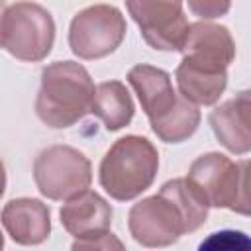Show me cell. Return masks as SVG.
Wrapping results in <instances>:
<instances>
[{"instance_id": "obj_5", "label": "cell", "mask_w": 251, "mask_h": 251, "mask_svg": "<svg viewBox=\"0 0 251 251\" xmlns=\"http://www.w3.org/2000/svg\"><path fill=\"white\" fill-rule=\"evenodd\" d=\"M37 190L49 200H71L92 182V165L71 145H51L33 161Z\"/></svg>"}, {"instance_id": "obj_3", "label": "cell", "mask_w": 251, "mask_h": 251, "mask_svg": "<svg viewBox=\"0 0 251 251\" xmlns=\"http://www.w3.org/2000/svg\"><path fill=\"white\" fill-rule=\"evenodd\" d=\"M159 171L157 147L141 135H126L114 141L100 161L98 180L110 198L127 202L145 192Z\"/></svg>"}, {"instance_id": "obj_8", "label": "cell", "mask_w": 251, "mask_h": 251, "mask_svg": "<svg viewBox=\"0 0 251 251\" xmlns=\"http://www.w3.org/2000/svg\"><path fill=\"white\" fill-rule=\"evenodd\" d=\"M180 53L182 61L192 67L210 73H227V67L235 59V41L226 25L200 20L188 25Z\"/></svg>"}, {"instance_id": "obj_1", "label": "cell", "mask_w": 251, "mask_h": 251, "mask_svg": "<svg viewBox=\"0 0 251 251\" xmlns=\"http://www.w3.org/2000/svg\"><path fill=\"white\" fill-rule=\"evenodd\" d=\"M208 208L186 178H173L129 208L127 229L143 247H167L204 226Z\"/></svg>"}, {"instance_id": "obj_7", "label": "cell", "mask_w": 251, "mask_h": 251, "mask_svg": "<svg viewBox=\"0 0 251 251\" xmlns=\"http://www.w3.org/2000/svg\"><path fill=\"white\" fill-rule=\"evenodd\" d=\"M182 2L184 0H126V6L149 47L157 51H180L190 25Z\"/></svg>"}, {"instance_id": "obj_9", "label": "cell", "mask_w": 251, "mask_h": 251, "mask_svg": "<svg viewBox=\"0 0 251 251\" xmlns=\"http://www.w3.org/2000/svg\"><path fill=\"white\" fill-rule=\"evenodd\" d=\"M186 180L210 208H231L237 194L239 167L222 153H206L192 161Z\"/></svg>"}, {"instance_id": "obj_19", "label": "cell", "mask_w": 251, "mask_h": 251, "mask_svg": "<svg viewBox=\"0 0 251 251\" xmlns=\"http://www.w3.org/2000/svg\"><path fill=\"white\" fill-rule=\"evenodd\" d=\"M208 249V247H220V249H245V247H251V239L241 233V231H218V233H212V237L208 241H204L200 245V249Z\"/></svg>"}, {"instance_id": "obj_12", "label": "cell", "mask_w": 251, "mask_h": 251, "mask_svg": "<svg viewBox=\"0 0 251 251\" xmlns=\"http://www.w3.org/2000/svg\"><path fill=\"white\" fill-rule=\"evenodd\" d=\"M127 82L137 94L141 110L149 118V124L165 118L178 102V96L173 88L171 75L153 65H135L127 73Z\"/></svg>"}, {"instance_id": "obj_4", "label": "cell", "mask_w": 251, "mask_h": 251, "mask_svg": "<svg viewBox=\"0 0 251 251\" xmlns=\"http://www.w3.org/2000/svg\"><path fill=\"white\" fill-rule=\"evenodd\" d=\"M0 43L6 53L20 61H43L55 43L53 16L29 0L8 4L2 12Z\"/></svg>"}, {"instance_id": "obj_17", "label": "cell", "mask_w": 251, "mask_h": 251, "mask_svg": "<svg viewBox=\"0 0 251 251\" xmlns=\"http://www.w3.org/2000/svg\"><path fill=\"white\" fill-rule=\"evenodd\" d=\"M237 167H239L237 194L229 210L241 216H251V159L239 161Z\"/></svg>"}, {"instance_id": "obj_15", "label": "cell", "mask_w": 251, "mask_h": 251, "mask_svg": "<svg viewBox=\"0 0 251 251\" xmlns=\"http://www.w3.org/2000/svg\"><path fill=\"white\" fill-rule=\"evenodd\" d=\"M178 92L196 106H212L220 100L227 86V73H210L184 61L175 71Z\"/></svg>"}, {"instance_id": "obj_6", "label": "cell", "mask_w": 251, "mask_h": 251, "mask_svg": "<svg viewBox=\"0 0 251 251\" xmlns=\"http://www.w3.org/2000/svg\"><path fill=\"white\" fill-rule=\"evenodd\" d=\"M127 25L124 14L112 4H92L75 14L69 25V47L84 61H94L114 53Z\"/></svg>"}, {"instance_id": "obj_14", "label": "cell", "mask_w": 251, "mask_h": 251, "mask_svg": "<svg viewBox=\"0 0 251 251\" xmlns=\"http://www.w3.org/2000/svg\"><path fill=\"white\" fill-rule=\"evenodd\" d=\"M90 112L104 124L108 131H118L131 122L135 106L124 82L106 80L96 86Z\"/></svg>"}, {"instance_id": "obj_20", "label": "cell", "mask_w": 251, "mask_h": 251, "mask_svg": "<svg viewBox=\"0 0 251 251\" xmlns=\"http://www.w3.org/2000/svg\"><path fill=\"white\" fill-rule=\"evenodd\" d=\"M124 243L114 235V233H104L100 237H92V239H75L73 249H122Z\"/></svg>"}, {"instance_id": "obj_13", "label": "cell", "mask_w": 251, "mask_h": 251, "mask_svg": "<svg viewBox=\"0 0 251 251\" xmlns=\"http://www.w3.org/2000/svg\"><path fill=\"white\" fill-rule=\"evenodd\" d=\"M2 226L12 241L39 245L51 233V214L37 198H14L2 208Z\"/></svg>"}, {"instance_id": "obj_11", "label": "cell", "mask_w": 251, "mask_h": 251, "mask_svg": "<svg viewBox=\"0 0 251 251\" xmlns=\"http://www.w3.org/2000/svg\"><path fill=\"white\" fill-rule=\"evenodd\" d=\"M59 218L75 239H92L110 231L112 206L98 192L86 188L63 204Z\"/></svg>"}, {"instance_id": "obj_16", "label": "cell", "mask_w": 251, "mask_h": 251, "mask_svg": "<svg viewBox=\"0 0 251 251\" xmlns=\"http://www.w3.org/2000/svg\"><path fill=\"white\" fill-rule=\"evenodd\" d=\"M180 94V92H178ZM200 126V110L196 104L178 96L176 106L159 122L151 124L153 133L165 143H182L186 141Z\"/></svg>"}, {"instance_id": "obj_10", "label": "cell", "mask_w": 251, "mask_h": 251, "mask_svg": "<svg viewBox=\"0 0 251 251\" xmlns=\"http://www.w3.org/2000/svg\"><path fill=\"white\" fill-rule=\"evenodd\" d=\"M208 124L216 139L233 155H245L251 151V88L241 90L235 98L216 106Z\"/></svg>"}, {"instance_id": "obj_18", "label": "cell", "mask_w": 251, "mask_h": 251, "mask_svg": "<svg viewBox=\"0 0 251 251\" xmlns=\"http://www.w3.org/2000/svg\"><path fill=\"white\" fill-rule=\"evenodd\" d=\"M192 16L200 20H216L229 12L231 0H184Z\"/></svg>"}, {"instance_id": "obj_2", "label": "cell", "mask_w": 251, "mask_h": 251, "mask_svg": "<svg viewBox=\"0 0 251 251\" xmlns=\"http://www.w3.org/2000/svg\"><path fill=\"white\" fill-rule=\"evenodd\" d=\"M94 94L92 76L80 63L55 61L41 71L35 114L47 127L65 129L90 112Z\"/></svg>"}]
</instances>
